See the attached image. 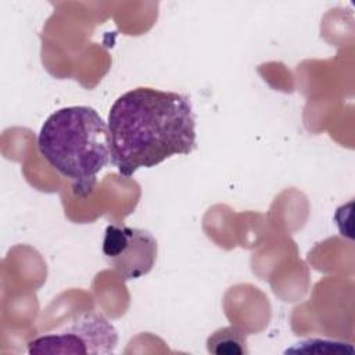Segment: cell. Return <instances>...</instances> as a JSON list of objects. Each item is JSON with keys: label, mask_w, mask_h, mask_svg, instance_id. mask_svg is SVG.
I'll list each match as a JSON object with an SVG mask.
<instances>
[{"label": "cell", "mask_w": 355, "mask_h": 355, "mask_svg": "<svg viewBox=\"0 0 355 355\" xmlns=\"http://www.w3.org/2000/svg\"><path fill=\"white\" fill-rule=\"evenodd\" d=\"M101 250L108 265L123 280H132L153 269L158 244L148 230L111 223L105 227Z\"/></svg>", "instance_id": "277c9868"}, {"label": "cell", "mask_w": 355, "mask_h": 355, "mask_svg": "<svg viewBox=\"0 0 355 355\" xmlns=\"http://www.w3.org/2000/svg\"><path fill=\"white\" fill-rule=\"evenodd\" d=\"M107 125L111 164L125 178L197 146L191 101L176 92L132 89L114 101Z\"/></svg>", "instance_id": "6da1fadb"}, {"label": "cell", "mask_w": 355, "mask_h": 355, "mask_svg": "<svg viewBox=\"0 0 355 355\" xmlns=\"http://www.w3.org/2000/svg\"><path fill=\"white\" fill-rule=\"evenodd\" d=\"M207 351L216 355H245L247 334L236 326L220 327L207 338Z\"/></svg>", "instance_id": "5b68a950"}, {"label": "cell", "mask_w": 355, "mask_h": 355, "mask_svg": "<svg viewBox=\"0 0 355 355\" xmlns=\"http://www.w3.org/2000/svg\"><path fill=\"white\" fill-rule=\"evenodd\" d=\"M118 344V331L100 312L89 311L75 316L54 330L28 341L29 354H112Z\"/></svg>", "instance_id": "3957f363"}, {"label": "cell", "mask_w": 355, "mask_h": 355, "mask_svg": "<svg viewBox=\"0 0 355 355\" xmlns=\"http://www.w3.org/2000/svg\"><path fill=\"white\" fill-rule=\"evenodd\" d=\"M37 148L50 166L72 182L79 197L92 193L97 175L111 162L108 125L87 105L64 107L49 115L37 135Z\"/></svg>", "instance_id": "7a4b0ae2"}]
</instances>
